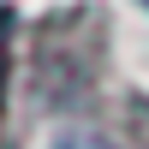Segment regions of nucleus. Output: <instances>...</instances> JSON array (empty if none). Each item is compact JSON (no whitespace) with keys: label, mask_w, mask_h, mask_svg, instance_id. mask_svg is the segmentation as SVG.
<instances>
[{"label":"nucleus","mask_w":149,"mask_h":149,"mask_svg":"<svg viewBox=\"0 0 149 149\" xmlns=\"http://www.w3.org/2000/svg\"><path fill=\"white\" fill-rule=\"evenodd\" d=\"M60 149H102V143H90V137H72V143H60Z\"/></svg>","instance_id":"obj_2"},{"label":"nucleus","mask_w":149,"mask_h":149,"mask_svg":"<svg viewBox=\"0 0 149 149\" xmlns=\"http://www.w3.org/2000/svg\"><path fill=\"white\" fill-rule=\"evenodd\" d=\"M143 6H149V0H143Z\"/></svg>","instance_id":"obj_3"},{"label":"nucleus","mask_w":149,"mask_h":149,"mask_svg":"<svg viewBox=\"0 0 149 149\" xmlns=\"http://www.w3.org/2000/svg\"><path fill=\"white\" fill-rule=\"evenodd\" d=\"M6 60H12V18L0 12V90H6Z\"/></svg>","instance_id":"obj_1"}]
</instances>
